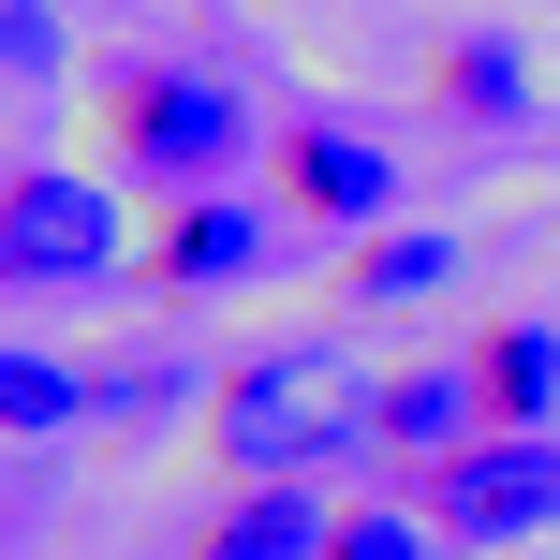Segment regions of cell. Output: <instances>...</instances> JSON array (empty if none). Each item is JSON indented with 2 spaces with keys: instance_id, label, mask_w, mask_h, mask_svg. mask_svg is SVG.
Here are the masks:
<instances>
[{
  "instance_id": "obj_12",
  "label": "cell",
  "mask_w": 560,
  "mask_h": 560,
  "mask_svg": "<svg viewBox=\"0 0 560 560\" xmlns=\"http://www.w3.org/2000/svg\"><path fill=\"white\" fill-rule=\"evenodd\" d=\"M74 413H89V384H74L59 354H30V339H15V369H0V428L45 443V428H74Z\"/></svg>"
},
{
  "instance_id": "obj_1",
  "label": "cell",
  "mask_w": 560,
  "mask_h": 560,
  "mask_svg": "<svg viewBox=\"0 0 560 560\" xmlns=\"http://www.w3.org/2000/svg\"><path fill=\"white\" fill-rule=\"evenodd\" d=\"M207 428H222V457H236L252 487H295L310 457L384 443V384H369V354H354V339H280V354L222 369Z\"/></svg>"
},
{
  "instance_id": "obj_2",
  "label": "cell",
  "mask_w": 560,
  "mask_h": 560,
  "mask_svg": "<svg viewBox=\"0 0 560 560\" xmlns=\"http://www.w3.org/2000/svg\"><path fill=\"white\" fill-rule=\"evenodd\" d=\"M428 532L443 546H532L560 532V443H532V428H487V443H457V457H428Z\"/></svg>"
},
{
  "instance_id": "obj_6",
  "label": "cell",
  "mask_w": 560,
  "mask_h": 560,
  "mask_svg": "<svg viewBox=\"0 0 560 560\" xmlns=\"http://www.w3.org/2000/svg\"><path fill=\"white\" fill-rule=\"evenodd\" d=\"M266 252H280L266 207H192V222L163 236V280H177V295H222V280H252Z\"/></svg>"
},
{
  "instance_id": "obj_13",
  "label": "cell",
  "mask_w": 560,
  "mask_h": 560,
  "mask_svg": "<svg viewBox=\"0 0 560 560\" xmlns=\"http://www.w3.org/2000/svg\"><path fill=\"white\" fill-rule=\"evenodd\" d=\"M443 532H428V516H398V502H369V516H339L325 532V560H428Z\"/></svg>"
},
{
  "instance_id": "obj_14",
  "label": "cell",
  "mask_w": 560,
  "mask_h": 560,
  "mask_svg": "<svg viewBox=\"0 0 560 560\" xmlns=\"http://www.w3.org/2000/svg\"><path fill=\"white\" fill-rule=\"evenodd\" d=\"M0 59H15V89L59 74V15H45V0H0Z\"/></svg>"
},
{
  "instance_id": "obj_8",
  "label": "cell",
  "mask_w": 560,
  "mask_h": 560,
  "mask_svg": "<svg viewBox=\"0 0 560 560\" xmlns=\"http://www.w3.org/2000/svg\"><path fill=\"white\" fill-rule=\"evenodd\" d=\"M472 384H487V428H546L560 413V325H502L472 354Z\"/></svg>"
},
{
  "instance_id": "obj_5",
  "label": "cell",
  "mask_w": 560,
  "mask_h": 560,
  "mask_svg": "<svg viewBox=\"0 0 560 560\" xmlns=\"http://www.w3.org/2000/svg\"><path fill=\"white\" fill-rule=\"evenodd\" d=\"M280 207H295V222H339V236H384V207H398L384 133H354V118H295V133H280Z\"/></svg>"
},
{
  "instance_id": "obj_3",
  "label": "cell",
  "mask_w": 560,
  "mask_h": 560,
  "mask_svg": "<svg viewBox=\"0 0 560 560\" xmlns=\"http://www.w3.org/2000/svg\"><path fill=\"white\" fill-rule=\"evenodd\" d=\"M104 133H118L133 177H222L236 148H252V104H236L222 74H118Z\"/></svg>"
},
{
  "instance_id": "obj_7",
  "label": "cell",
  "mask_w": 560,
  "mask_h": 560,
  "mask_svg": "<svg viewBox=\"0 0 560 560\" xmlns=\"http://www.w3.org/2000/svg\"><path fill=\"white\" fill-rule=\"evenodd\" d=\"M487 384H472V369H398V384H384V443H413V457H457V443H487Z\"/></svg>"
},
{
  "instance_id": "obj_11",
  "label": "cell",
  "mask_w": 560,
  "mask_h": 560,
  "mask_svg": "<svg viewBox=\"0 0 560 560\" xmlns=\"http://www.w3.org/2000/svg\"><path fill=\"white\" fill-rule=\"evenodd\" d=\"M457 280V236H369L354 252V310H428Z\"/></svg>"
},
{
  "instance_id": "obj_15",
  "label": "cell",
  "mask_w": 560,
  "mask_h": 560,
  "mask_svg": "<svg viewBox=\"0 0 560 560\" xmlns=\"http://www.w3.org/2000/svg\"><path fill=\"white\" fill-rule=\"evenodd\" d=\"M89 398H104V413H177V398H192V369L148 354V369H118V384H89Z\"/></svg>"
},
{
  "instance_id": "obj_10",
  "label": "cell",
  "mask_w": 560,
  "mask_h": 560,
  "mask_svg": "<svg viewBox=\"0 0 560 560\" xmlns=\"http://www.w3.org/2000/svg\"><path fill=\"white\" fill-rule=\"evenodd\" d=\"M443 104H457V118H502V133H516V118H532V59H516L502 30H472V45H443Z\"/></svg>"
},
{
  "instance_id": "obj_4",
  "label": "cell",
  "mask_w": 560,
  "mask_h": 560,
  "mask_svg": "<svg viewBox=\"0 0 560 560\" xmlns=\"http://www.w3.org/2000/svg\"><path fill=\"white\" fill-rule=\"evenodd\" d=\"M0 266H15V295H74V280L118 266V207L89 177H15L0 192Z\"/></svg>"
},
{
  "instance_id": "obj_9",
  "label": "cell",
  "mask_w": 560,
  "mask_h": 560,
  "mask_svg": "<svg viewBox=\"0 0 560 560\" xmlns=\"http://www.w3.org/2000/svg\"><path fill=\"white\" fill-rule=\"evenodd\" d=\"M325 532H339V516L310 502V487H252V502L207 532V560H325Z\"/></svg>"
}]
</instances>
